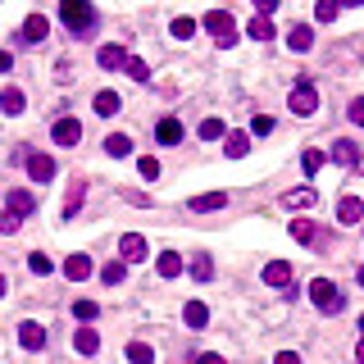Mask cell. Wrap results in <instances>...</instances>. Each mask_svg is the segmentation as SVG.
<instances>
[{
    "mask_svg": "<svg viewBox=\"0 0 364 364\" xmlns=\"http://www.w3.org/2000/svg\"><path fill=\"white\" fill-rule=\"evenodd\" d=\"M64 278L68 282H87L91 278V255H68L64 260Z\"/></svg>",
    "mask_w": 364,
    "mask_h": 364,
    "instance_id": "cell-11",
    "label": "cell"
},
{
    "mask_svg": "<svg viewBox=\"0 0 364 364\" xmlns=\"http://www.w3.org/2000/svg\"><path fill=\"white\" fill-rule=\"evenodd\" d=\"M119 255H123V265H142L146 260V237L142 232H128V237L119 242Z\"/></svg>",
    "mask_w": 364,
    "mask_h": 364,
    "instance_id": "cell-6",
    "label": "cell"
},
{
    "mask_svg": "<svg viewBox=\"0 0 364 364\" xmlns=\"http://www.w3.org/2000/svg\"><path fill=\"white\" fill-rule=\"evenodd\" d=\"M251 133L269 137V133H274V119H269V114H255V123H251Z\"/></svg>",
    "mask_w": 364,
    "mask_h": 364,
    "instance_id": "cell-41",
    "label": "cell"
},
{
    "mask_svg": "<svg viewBox=\"0 0 364 364\" xmlns=\"http://www.w3.org/2000/svg\"><path fill=\"white\" fill-rule=\"evenodd\" d=\"M50 137H55L59 146H77V142H82V123H77V119H55Z\"/></svg>",
    "mask_w": 364,
    "mask_h": 364,
    "instance_id": "cell-8",
    "label": "cell"
},
{
    "mask_svg": "<svg viewBox=\"0 0 364 364\" xmlns=\"http://www.w3.org/2000/svg\"><path fill=\"white\" fill-rule=\"evenodd\" d=\"M82 196H87V182H73V187H68V200H64V219H73V214H77Z\"/></svg>",
    "mask_w": 364,
    "mask_h": 364,
    "instance_id": "cell-32",
    "label": "cell"
},
{
    "mask_svg": "<svg viewBox=\"0 0 364 364\" xmlns=\"http://www.w3.org/2000/svg\"><path fill=\"white\" fill-rule=\"evenodd\" d=\"M337 219H342L346 228L364 223V200H360V196H342V205H337Z\"/></svg>",
    "mask_w": 364,
    "mask_h": 364,
    "instance_id": "cell-9",
    "label": "cell"
},
{
    "mask_svg": "<svg viewBox=\"0 0 364 364\" xmlns=\"http://www.w3.org/2000/svg\"><path fill=\"white\" fill-rule=\"evenodd\" d=\"M309 300H314L323 314H337V309H342V291L332 287L328 278H314V282H309Z\"/></svg>",
    "mask_w": 364,
    "mask_h": 364,
    "instance_id": "cell-3",
    "label": "cell"
},
{
    "mask_svg": "<svg viewBox=\"0 0 364 364\" xmlns=\"http://www.w3.org/2000/svg\"><path fill=\"white\" fill-rule=\"evenodd\" d=\"M73 346H77L82 355H96V351H100V332H96V328H77Z\"/></svg>",
    "mask_w": 364,
    "mask_h": 364,
    "instance_id": "cell-22",
    "label": "cell"
},
{
    "mask_svg": "<svg viewBox=\"0 0 364 364\" xmlns=\"http://www.w3.org/2000/svg\"><path fill=\"white\" fill-rule=\"evenodd\" d=\"M246 32H251V37H255V41H269V37H274V23H269V19H265V14H255V19H251V23H246Z\"/></svg>",
    "mask_w": 364,
    "mask_h": 364,
    "instance_id": "cell-29",
    "label": "cell"
},
{
    "mask_svg": "<svg viewBox=\"0 0 364 364\" xmlns=\"http://www.w3.org/2000/svg\"><path fill=\"white\" fill-rule=\"evenodd\" d=\"M332 160L342 169H351V164H360V151H355V142H337L332 146Z\"/></svg>",
    "mask_w": 364,
    "mask_h": 364,
    "instance_id": "cell-26",
    "label": "cell"
},
{
    "mask_svg": "<svg viewBox=\"0 0 364 364\" xmlns=\"http://www.w3.org/2000/svg\"><path fill=\"white\" fill-rule=\"evenodd\" d=\"M0 110L10 114V119H19V114L28 110V96H23L19 87H5V91H0Z\"/></svg>",
    "mask_w": 364,
    "mask_h": 364,
    "instance_id": "cell-12",
    "label": "cell"
},
{
    "mask_svg": "<svg viewBox=\"0 0 364 364\" xmlns=\"http://www.w3.org/2000/svg\"><path fill=\"white\" fill-rule=\"evenodd\" d=\"M274 364H300V355H296V351H278Z\"/></svg>",
    "mask_w": 364,
    "mask_h": 364,
    "instance_id": "cell-43",
    "label": "cell"
},
{
    "mask_svg": "<svg viewBox=\"0 0 364 364\" xmlns=\"http://www.w3.org/2000/svg\"><path fill=\"white\" fill-rule=\"evenodd\" d=\"M265 282H269V287H291V265H287V260L265 265Z\"/></svg>",
    "mask_w": 364,
    "mask_h": 364,
    "instance_id": "cell-15",
    "label": "cell"
},
{
    "mask_svg": "<svg viewBox=\"0 0 364 364\" xmlns=\"http://www.w3.org/2000/svg\"><path fill=\"white\" fill-rule=\"evenodd\" d=\"M19 214H10V210H5V214H0V232H5V237H10V232H19Z\"/></svg>",
    "mask_w": 364,
    "mask_h": 364,
    "instance_id": "cell-42",
    "label": "cell"
},
{
    "mask_svg": "<svg viewBox=\"0 0 364 364\" xmlns=\"http://www.w3.org/2000/svg\"><path fill=\"white\" fill-rule=\"evenodd\" d=\"M155 269H160V278H178V274H182V255H178V251H164L160 260H155Z\"/></svg>",
    "mask_w": 364,
    "mask_h": 364,
    "instance_id": "cell-21",
    "label": "cell"
},
{
    "mask_svg": "<svg viewBox=\"0 0 364 364\" xmlns=\"http://www.w3.org/2000/svg\"><path fill=\"white\" fill-rule=\"evenodd\" d=\"M169 32H173L178 41H191V37H196V19H173V23H169Z\"/></svg>",
    "mask_w": 364,
    "mask_h": 364,
    "instance_id": "cell-34",
    "label": "cell"
},
{
    "mask_svg": "<svg viewBox=\"0 0 364 364\" xmlns=\"http://www.w3.org/2000/svg\"><path fill=\"white\" fill-rule=\"evenodd\" d=\"M196 364H223V355H200Z\"/></svg>",
    "mask_w": 364,
    "mask_h": 364,
    "instance_id": "cell-46",
    "label": "cell"
},
{
    "mask_svg": "<svg viewBox=\"0 0 364 364\" xmlns=\"http://www.w3.org/2000/svg\"><path fill=\"white\" fill-rule=\"evenodd\" d=\"M96 64L100 68H123V64H128V55H123V46H100Z\"/></svg>",
    "mask_w": 364,
    "mask_h": 364,
    "instance_id": "cell-19",
    "label": "cell"
},
{
    "mask_svg": "<svg viewBox=\"0 0 364 364\" xmlns=\"http://www.w3.org/2000/svg\"><path fill=\"white\" fill-rule=\"evenodd\" d=\"M123 73L133 77V82H146V77H151V68H146V59H128V64H123Z\"/></svg>",
    "mask_w": 364,
    "mask_h": 364,
    "instance_id": "cell-39",
    "label": "cell"
},
{
    "mask_svg": "<svg viewBox=\"0 0 364 364\" xmlns=\"http://www.w3.org/2000/svg\"><path fill=\"white\" fill-rule=\"evenodd\" d=\"M228 205V196L223 191H205V196H191V210L196 214H214V210H223Z\"/></svg>",
    "mask_w": 364,
    "mask_h": 364,
    "instance_id": "cell-17",
    "label": "cell"
},
{
    "mask_svg": "<svg viewBox=\"0 0 364 364\" xmlns=\"http://www.w3.org/2000/svg\"><path fill=\"white\" fill-rule=\"evenodd\" d=\"M337 10H342L337 0H319V5H314V19H319V23H332V19H337Z\"/></svg>",
    "mask_w": 364,
    "mask_h": 364,
    "instance_id": "cell-37",
    "label": "cell"
},
{
    "mask_svg": "<svg viewBox=\"0 0 364 364\" xmlns=\"http://www.w3.org/2000/svg\"><path fill=\"white\" fill-rule=\"evenodd\" d=\"M5 205H10V214H19V219H28V214H32L37 210V196H32V191H10V200H5Z\"/></svg>",
    "mask_w": 364,
    "mask_h": 364,
    "instance_id": "cell-14",
    "label": "cell"
},
{
    "mask_svg": "<svg viewBox=\"0 0 364 364\" xmlns=\"http://www.w3.org/2000/svg\"><path fill=\"white\" fill-rule=\"evenodd\" d=\"M10 68H14V55H10V50H0V73H10Z\"/></svg>",
    "mask_w": 364,
    "mask_h": 364,
    "instance_id": "cell-45",
    "label": "cell"
},
{
    "mask_svg": "<svg viewBox=\"0 0 364 364\" xmlns=\"http://www.w3.org/2000/svg\"><path fill=\"white\" fill-rule=\"evenodd\" d=\"M223 155H228V160H246V155H251V137L246 133H228L223 137Z\"/></svg>",
    "mask_w": 364,
    "mask_h": 364,
    "instance_id": "cell-16",
    "label": "cell"
},
{
    "mask_svg": "<svg viewBox=\"0 0 364 364\" xmlns=\"http://www.w3.org/2000/svg\"><path fill=\"white\" fill-rule=\"evenodd\" d=\"M59 19H64L73 32H87L91 23H96V10H91V0H59Z\"/></svg>",
    "mask_w": 364,
    "mask_h": 364,
    "instance_id": "cell-1",
    "label": "cell"
},
{
    "mask_svg": "<svg viewBox=\"0 0 364 364\" xmlns=\"http://www.w3.org/2000/svg\"><path fill=\"white\" fill-rule=\"evenodd\" d=\"M105 155H114V160H123V155H133V137H123V133L105 137Z\"/></svg>",
    "mask_w": 364,
    "mask_h": 364,
    "instance_id": "cell-28",
    "label": "cell"
},
{
    "mask_svg": "<svg viewBox=\"0 0 364 364\" xmlns=\"http://www.w3.org/2000/svg\"><path fill=\"white\" fill-rule=\"evenodd\" d=\"M191 278H196V282H210L214 278V260L210 255H196V260H191Z\"/></svg>",
    "mask_w": 364,
    "mask_h": 364,
    "instance_id": "cell-31",
    "label": "cell"
},
{
    "mask_svg": "<svg viewBox=\"0 0 364 364\" xmlns=\"http://www.w3.org/2000/svg\"><path fill=\"white\" fill-rule=\"evenodd\" d=\"M46 32H50V23H46V14H28V23H23L19 41H28V46H41V41H46Z\"/></svg>",
    "mask_w": 364,
    "mask_h": 364,
    "instance_id": "cell-7",
    "label": "cell"
},
{
    "mask_svg": "<svg viewBox=\"0 0 364 364\" xmlns=\"http://www.w3.org/2000/svg\"><path fill=\"white\" fill-rule=\"evenodd\" d=\"M96 114L100 119H114L119 114V91H96Z\"/></svg>",
    "mask_w": 364,
    "mask_h": 364,
    "instance_id": "cell-23",
    "label": "cell"
},
{
    "mask_svg": "<svg viewBox=\"0 0 364 364\" xmlns=\"http://www.w3.org/2000/svg\"><path fill=\"white\" fill-rule=\"evenodd\" d=\"M128 364H155V351L146 342H128Z\"/></svg>",
    "mask_w": 364,
    "mask_h": 364,
    "instance_id": "cell-33",
    "label": "cell"
},
{
    "mask_svg": "<svg viewBox=\"0 0 364 364\" xmlns=\"http://www.w3.org/2000/svg\"><path fill=\"white\" fill-rule=\"evenodd\" d=\"M28 178H32V182H50V178H55V160L41 155V151H28Z\"/></svg>",
    "mask_w": 364,
    "mask_h": 364,
    "instance_id": "cell-5",
    "label": "cell"
},
{
    "mask_svg": "<svg viewBox=\"0 0 364 364\" xmlns=\"http://www.w3.org/2000/svg\"><path fill=\"white\" fill-rule=\"evenodd\" d=\"M287 46H291V50H296V55H305L309 46H314V32H309L305 23H296V28H291V32H287Z\"/></svg>",
    "mask_w": 364,
    "mask_h": 364,
    "instance_id": "cell-18",
    "label": "cell"
},
{
    "mask_svg": "<svg viewBox=\"0 0 364 364\" xmlns=\"http://www.w3.org/2000/svg\"><path fill=\"white\" fill-rule=\"evenodd\" d=\"M0 296H5V274H0Z\"/></svg>",
    "mask_w": 364,
    "mask_h": 364,
    "instance_id": "cell-49",
    "label": "cell"
},
{
    "mask_svg": "<svg viewBox=\"0 0 364 364\" xmlns=\"http://www.w3.org/2000/svg\"><path fill=\"white\" fill-rule=\"evenodd\" d=\"M314 187H300V191H287V196H282V205H287V210H305V205H314Z\"/></svg>",
    "mask_w": 364,
    "mask_h": 364,
    "instance_id": "cell-27",
    "label": "cell"
},
{
    "mask_svg": "<svg viewBox=\"0 0 364 364\" xmlns=\"http://www.w3.org/2000/svg\"><path fill=\"white\" fill-rule=\"evenodd\" d=\"M19 342H23V351H41V346H46V328L32 323V319L19 323Z\"/></svg>",
    "mask_w": 364,
    "mask_h": 364,
    "instance_id": "cell-10",
    "label": "cell"
},
{
    "mask_svg": "<svg viewBox=\"0 0 364 364\" xmlns=\"http://www.w3.org/2000/svg\"><path fill=\"white\" fill-rule=\"evenodd\" d=\"M73 314H77L82 323H91V319L100 314V305H96V300H77V305H73Z\"/></svg>",
    "mask_w": 364,
    "mask_h": 364,
    "instance_id": "cell-40",
    "label": "cell"
},
{
    "mask_svg": "<svg viewBox=\"0 0 364 364\" xmlns=\"http://www.w3.org/2000/svg\"><path fill=\"white\" fill-rule=\"evenodd\" d=\"M300 164H305V173L314 178V173H319L323 164H328V155H323V151H305V155H300Z\"/></svg>",
    "mask_w": 364,
    "mask_h": 364,
    "instance_id": "cell-35",
    "label": "cell"
},
{
    "mask_svg": "<svg viewBox=\"0 0 364 364\" xmlns=\"http://www.w3.org/2000/svg\"><path fill=\"white\" fill-rule=\"evenodd\" d=\"M205 32H214V41L228 50V46H237V28H232V14H223V10H210L205 14Z\"/></svg>",
    "mask_w": 364,
    "mask_h": 364,
    "instance_id": "cell-2",
    "label": "cell"
},
{
    "mask_svg": "<svg viewBox=\"0 0 364 364\" xmlns=\"http://www.w3.org/2000/svg\"><path fill=\"white\" fill-rule=\"evenodd\" d=\"M355 360H360V364H364V342H360V346H355Z\"/></svg>",
    "mask_w": 364,
    "mask_h": 364,
    "instance_id": "cell-47",
    "label": "cell"
},
{
    "mask_svg": "<svg viewBox=\"0 0 364 364\" xmlns=\"http://www.w3.org/2000/svg\"><path fill=\"white\" fill-rule=\"evenodd\" d=\"M360 287H364V269H360Z\"/></svg>",
    "mask_w": 364,
    "mask_h": 364,
    "instance_id": "cell-50",
    "label": "cell"
},
{
    "mask_svg": "<svg viewBox=\"0 0 364 364\" xmlns=\"http://www.w3.org/2000/svg\"><path fill=\"white\" fill-rule=\"evenodd\" d=\"M137 173H142L146 182H151V178H160V160H155V155H142V160H137Z\"/></svg>",
    "mask_w": 364,
    "mask_h": 364,
    "instance_id": "cell-38",
    "label": "cell"
},
{
    "mask_svg": "<svg viewBox=\"0 0 364 364\" xmlns=\"http://www.w3.org/2000/svg\"><path fill=\"white\" fill-rule=\"evenodd\" d=\"M360 332H364V314H360Z\"/></svg>",
    "mask_w": 364,
    "mask_h": 364,
    "instance_id": "cell-51",
    "label": "cell"
},
{
    "mask_svg": "<svg viewBox=\"0 0 364 364\" xmlns=\"http://www.w3.org/2000/svg\"><path fill=\"white\" fill-rule=\"evenodd\" d=\"M155 142H160V146H178V142H182V123H178V119H160V123H155Z\"/></svg>",
    "mask_w": 364,
    "mask_h": 364,
    "instance_id": "cell-13",
    "label": "cell"
},
{
    "mask_svg": "<svg viewBox=\"0 0 364 364\" xmlns=\"http://www.w3.org/2000/svg\"><path fill=\"white\" fill-rule=\"evenodd\" d=\"M123 278H128V265H123V260H110V265L100 269V282H105V287H119Z\"/></svg>",
    "mask_w": 364,
    "mask_h": 364,
    "instance_id": "cell-25",
    "label": "cell"
},
{
    "mask_svg": "<svg viewBox=\"0 0 364 364\" xmlns=\"http://www.w3.org/2000/svg\"><path fill=\"white\" fill-rule=\"evenodd\" d=\"M291 237H296L300 246H314L319 242V228H314L309 219H291Z\"/></svg>",
    "mask_w": 364,
    "mask_h": 364,
    "instance_id": "cell-20",
    "label": "cell"
},
{
    "mask_svg": "<svg viewBox=\"0 0 364 364\" xmlns=\"http://www.w3.org/2000/svg\"><path fill=\"white\" fill-rule=\"evenodd\" d=\"M182 319H187V328H205V323H210V309L200 305V300H187V309H182Z\"/></svg>",
    "mask_w": 364,
    "mask_h": 364,
    "instance_id": "cell-24",
    "label": "cell"
},
{
    "mask_svg": "<svg viewBox=\"0 0 364 364\" xmlns=\"http://www.w3.org/2000/svg\"><path fill=\"white\" fill-rule=\"evenodd\" d=\"M219 137H228L223 119H200V142H219Z\"/></svg>",
    "mask_w": 364,
    "mask_h": 364,
    "instance_id": "cell-30",
    "label": "cell"
},
{
    "mask_svg": "<svg viewBox=\"0 0 364 364\" xmlns=\"http://www.w3.org/2000/svg\"><path fill=\"white\" fill-rule=\"evenodd\" d=\"M337 5H364V0H337Z\"/></svg>",
    "mask_w": 364,
    "mask_h": 364,
    "instance_id": "cell-48",
    "label": "cell"
},
{
    "mask_svg": "<svg viewBox=\"0 0 364 364\" xmlns=\"http://www.w3.org/2000/svg\"><path fill=\"white\" fill-rule=\"evenodd\" d=\"M28 269H32L37 278H46V274H55V265H50V255H41V251H37V255H28Z\"/></svg>",
    "mask_w": 364,
    "mask_h": 364,
    "instance_id": "cell-36",
    "label": "cell"
},
{
    "mask_svg": "<svg viewBox=\"0 0 364 364\" xmlns=\"http://www.w3.org/2000/svg\"><path fill=\"white\" fill-rule=\"evenodd\" d=\"M255 10H260V14H265V19H269V14L278 10V0H255Z\"/></svg>",
    "mask_w": 364,
    "mask_h": 364,
    "instance_id": "cell-44",
    "label": "cell"
},
{
    "mask_svg": "<svg viewBox=\"0 0 364 364\" xmlns=\"http://www.w3.org/2000/svg\"><path fill=\"white\" fill-rule=\"evenodd\" d=\"M287 105H291V114H300V119H309V114L319 110V91H314V82H305V77H300Z\"/></svg>",
    "mask_w": 364,
    "mask_h": 364,
    "instance_id": "cell-4",
    "label": "cell"
}]
</instances>
